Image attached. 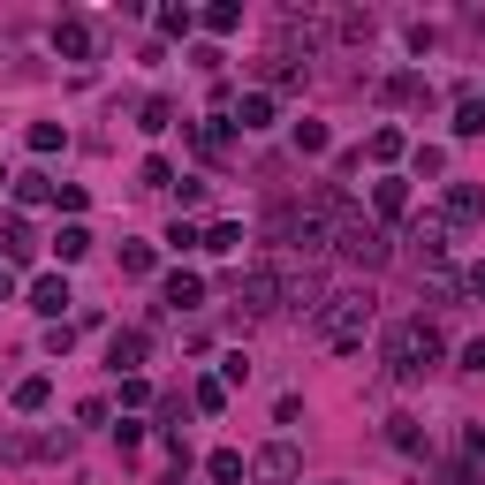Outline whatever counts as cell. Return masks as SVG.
<instances>
[{
  "label": "cell",
  "mask_w": 485,
  "mask_h": 485,
  "mask_svg": "<svg viewBox=\"0 0 485 485\" xmlns=\"http://www.w3.org/2000/svg\"><path fill=\"white\" fill-rule=\"evenodd\" d=\"M0 250H8V258L24 266L31 250H38V243H31V228H24V220H0Z\"/></svg>",
  "instance_id": "9a60e30c"
},
{
  "label": "cell",
  "mask_w": 485,
  "mask_h": 485,
  "mask_svg": "<svg viewBox=\"0 0 485 485\" xmlns=\"http://www.w3.org/2000/svg\"><path fill=\"white\" fill-rule=\"evenodd\" d=\"M228 403V379H198V410H220Z\"/></svg>",
  "instance_id": "83f0119b"
},
{
  "label": "cell",
  "mask_w": 485,
  "mask_h": 485,
  "mask_svg": "<svg viewBox=\"0 0 485 485\" xmlns=\"http://www.w3.org/2000/svg\"><path fill=\"white\" fill-rule=\"evenodd\" d=\"M281 296H288V281H281L273 266H258V273H243V281H236V304L250 311V319H266V311H281Z\"/></svg>",
  "instance_id": "277c9868"
},
{
  "label": "cell",
  "mask_w": 485,
  "mask_h": 485,
  "mask_svg": "<svg viewBox=\"0 0 485 485\" xmlns=\"http://www.w3.org/2000/svg\"><path fill=\"white\" fill-rule=\"evenodd\" d=\"M470 296H485V266H470Z\"/></svg>",
  "instance_id": "d6a6232c"
},
{
  "label": "cell",
  "mask_w": 485,
  "mask_h": 485,
  "mask_svg": "<svg viewBox=\"0 0 485 485\" xmlns=\"http://www.w3.org/2000/svg\"><path fill=\"white\" fill-rule=\"evenodd\" d=\"M410 243L425 250V258H440V250H448V220H440V213H417V220H410Z\"/></svg>",
  "instance_id": "9c48e42d"
},
{
  "label": "cell",
  "mask_w": 485,
  "mask_h": 485,
  "mask_svg": "<svg viewBox=\"0 0 485 485\" xmlns=\"http://www.w3.org/2000/svg\"><path fill=\"white\" fill-rule=\"evenodd\" d=\"M334 250H342V258H356L364 273H379V266H387V236H379V228H372L364 213H349V220H342V236H334Z\"/></svg>",
  "instance_id": "3957f363"
},
{
  "label": "cell",
  "mask_w": 485,
  "mask_h": 485,
  "mask_svg": "<svg viewBox=\"0 0 485 485\" xmlns=\"http://www.w3.org/2000/svg\"><path fill=\"white\" fill-rule=\"evenodd\" d=\"M440 485H478V462H470V455H455V462H440Z\"/></svg>",
  "instance_id": "7402d4cb"
},
{
  "label": "cell",
  "mask_w": 485,
  "mask_h": 485,
  "mask_svg": "<svg viewBox=\"0 0 485 485\" xmlns=\"http://www.w3.org/2000/svg\"><path fill=\"white\" fill-rule=\"evenodd\" d=\"M46 394H53V387H46V372H38V379L15 387V410H46Z\"/></svg>",
  "instance_id": "44dd1931"
},
{
  "label": "cell",
  "mask_w": 485,
  "mask_h": 485,
  "mask_svg": "<svg viewBox=\"0 0 485 485\" xmlns=\"http://www.w3.org/2000/svg\"><path fill=\"white\" fill-rule=\"evenodd\" d=\"M8 296H15V281H8V273H0V304H8Z\"/></svg>",
  "instance_id": "836d02e7"
},
{
  "label": "cell",
  "mask_w": 485,
  "mask_h": 485,
  "mask_svg": "<svg viewBox=\"0 0 485 485\" xmlns=\"http://www.w3.org/2000/svg\"><path fill=\"white\" fill-rule=\"evenodd\" d=\"M440 356H448V342H440V326H432V319H403V326H387V372H394V379H425Z\"/></svg>",
  "instance_id": "7a4b0ae2"
},
{
  "label": "cell",
  "mask_w": 485,
  "mask_h": 485,
  "mask_svg": "<svg viewBox=\"0 0 485 485\" xmlns=\"http://www.w3.org/2000/svg\"><path fill=\"white\" fill-rule=\"evenodd\" d=\"M296 152H326V130H319V121H296Z\"/></svg>",
  "instance_id": "f1b7e54d"
},
{
  "label": "cell",
  "mask_w": 485,
  "mask_h": 485,
  "mask_svg": "<svg viewBox=\"0 0 485 485\" xmlns=\"http://www.w3.org/2000/svg\"><path fill=\"white\" fill-rule=\"evenodd\" d=\"M144 356H152V334H144V326H121L114 342H107V364H114V372H137Z\"/></svg>",
  "instance_id": "8992f818"
},
{
  "label": "cell",
  "mask_w": 485,
  "mask_h": 485,
  "mask_svg": "<svg viewBox=\"0 0 485 485\" xmlns=\"http://www.w3.org/2000/svg\"><path fill=\"white\" fill-rule=\"evenodd\" d=\"M485 130V99H462L455 107V137H478Z\"/></svg>",
  "instance_id": "ffe728a7"
},
{
  "label": "cell",
  "mask_w": 485,
  "mask_h": 485,
  "mask_svg": "<svg viewBox=\"0 0 485 485\" xmlns=\"http://www.w3.org/2000/svg\"><path fill=\"white\" fill-rule=\"evenodd\" d=\"M228 121H236V130H273V99H266V92H250V99H243V107L228 114Z\"/></svg>",
  "instance_id": "7c38bea8"
},
{
  "label": "cell",
  "mask_w": 485,
  "mask_h": 485,
  "mask_svg": "<svg viewBox=\"0 0 485 485\" xmlns=\"http://www.w3.org/2000/svg\"><path fill=\"white\" fill-rule=\"evenodd\" d=\"M121 273L144 281V273H152V243H121Z\"/></svg>",
  "instance_id": "d6986e66"
},
{
  "label": "cell",
  "mask_w": 485,
  "mask_h": 485,
  "mask_svg": "<svg viewBox=\"0 0 485 485\" xmlns=\"http://www.w3.org/2000/svg\"><path fill=\"white\" fill-rule=\"evenodd\" d=\"M372 160H403V130H372Z\"/></svg>",
  "instance_id": "d4e9b609"
},
{
  "label": "cell",
  "mask_w": 485,
  "mask_h": 485,
  "mask_svg": "<svg viewBox=\"0 0 485 485\" xmlns=\"http://www.w3.org/2000/svg\"><path fill=\"white\" fill-rule=\"evenodd\" d=\"M69 304H76V296H69V281H61V273H46V281H31V311H46V319H61Z\"/></svg>",
  "instance_id": "52a82bcc"
},
{
  "label": "cell",
  "mask_w": 485,
  "mask_h": 485,
  "mask_svg": "<svg viewBox=\"0 0 485 485\" xmlns=\"http://www.w3.org/2000/svg\"><path fill=\"white\" fill-rule=\"evenodd\" d=\"M372 198H379V213H387V220H403V213H410V182H403V175H387Z\"/></svg>",
  "instance_id": "4fadbf2b"
},
{
  "label": "cell",
  "mask_w": 485,
  "mask_h": 485,
  "mask_svg": "<svg viewBox=\"0 0 485 485\" xmlns=\"http://www.w3.org/2000/svg\"><path fill=\"white\" fill-rule=\"evenodd\" d=\"M364 326H372V288H326L319 311H311V334H319L326 349H364Z\"/></svg>",
  "instance_id": "6da1fadb"
},
{
  "label": "cell",
  "mask_w": 485,
  "mask_h": 485,
  "mask_svg": "<svg viewBox=\"0 0 485 485\" xmlns=\"http://www.w3.org/2000/svg\"><path fill=\"white\" fill-rule=\"evenodd\" d=\"M15 198H24V205H46L53 182H46V175H24V182H15Z\"/></svg>",
  "instance_id": "484cf974"
},
{
  "label": "cell",
  "mask_w": 485,
  "mask_h": 485,
  "mask_svg": "<svg viewBox=\"0 0 485 485\" xmlns=\"http://www.w3.org/2000/svg\"><path fill=\"white\" fill-rule=\"evenodd\" d=\"M205 250H220V258H228V250H243V228H236V220H220L213 236H205Z\"/></svg>",
  "instance_id": "603a6c76"
},
{
  "label": "cell",
  "mask_w": 485,
  "mask_h": 485,
  "mask_svg": "<svg viewBox=\"0 0 485 485\" xmlns=\"http://www.w3.org/2000/svg\"><path fill=\"white\" fill-rule=\"evenodd\" d=\"M53 46L69 53V61H83V53H92V24H76V15H69V24L53 31Z\"/></svg>",
  "instance_id": "5bb4252c"
},
{
  "label": "cell",
  "mask_w": 485,
  "mask_h": 485,
  "mask_svg": "<svg viewBox=\"0 0 485 485\" xmlns=\"http://www.w3.org/2000/svg\"><path fill=\"white\" fill-rule=\"evenodd\" d=\"M213 478H220V485H243V478H250V462H243L236 448H220V455H213Z\"/></svg>",
  "instance_id": "ac0fdd59"
},
{
  "label": "cell",
  "mask_w": 485,
  "mask_h": 485,
  "mask_svg": "<svg viewBox=\"0 0 485 485\" xmlns=\"http://www.w3.org/2000/svg\"><path fill=\"white\" fill-rule=\"evenodd\" d=\"M167 121H175V107H167V99H144V121H137V130H152V137H160Z\"/></svg>",
  "instance_id": "cb8c5ba5"
},
{
  "label": "cell",
  "mask_w": 485,
  "mask_h": 485,
  "mask_svg": "<svg viewBox=\"0 0 485 485\" xmlns=\"http://www.w3.org/2000/svg\"><path fill=\"white\" fill-rule=\"evenodd\" d=\"M167 243H175V250H205V236H198L189 220H175V228H167Z\"/></svg>",
  "instance_id": "4dcf8cb0"
},
{
  "label": "cell",
  "mask_w": 485,
  "mask_h": 485,
  "mask_svg": "<svg viewBox=\"0 0 485 485\" xmlns=\"http://www.w3.org/2000/svg\"><path fill=\"white\" fill-rule=\"evenodd\" d=\"M462 364H470V372H485V334H478L470 349H462Z\"/></svg>",
  "instance_id": "1f68e13d"
},
{
  "label": "cell",
  "mask_w": 485,
  "mask_h": 485,
  "mask_svg": "<svg viewBox=\"0 0 485 485\" xmlns=\"http://www.w3.org/2000/svg\"><path fill=\"white\" fill-rule=\"evenodd\" d=\"M160 296L175 304V311H198V304H205V281H198V273H167V288H160Z\"/></svg>",
  "instance_id": "30bf717a"
},
{
  "label": "cell",
  "mask_w": 485,
  "mask_h": 485,
  "mask_svg": "<svg viewBox=\"0 0 485 485\" xmlns=\"http://www.w3.org/2000/svg\"><path fill=\"white\" fill-rule=\"evenodd\" d=\"M228 130H236V121H220V114H213V121H198V130H189V144H198L205 160H228Z\"/></svg>",
  "instance_id": "8fae6325"
},
{
  "label": "cell",
  "mask_w": 485,
  "mask_h": 485,
  "mask_svg": "<svg viewBox=\"0 0 485 485\" xmlns=\"http://www.w3.org/2000/svg\"><path fill=\"white\" fill-rule=\"evenodd\" d=\"M144 189H175V167H167V160H144Z\"/></svg>",
  "instance_id": "f546056e"
},
{
  "label": "cell",
  "mask_w": 485,
  "mask_h": 485,
  "mask_svg": "<svg viewBox=\"0 0 485 485\" xmlns=\"http://www.w3.org/2000/svg\"><path fill=\"white\" fill-rule=\"evenodd\" d=\"M478 213H485V189L478 182H455L448 205H440V220H478Z\"/></svg>",
  "instance_id": "ba28073f"
},
{
  "label": "cell",
  "mask_w": 485,
  "mask_h": 485,
  "mask_svg": "<svg viewBox=\"0 0 485 485\" xmlns=\"http://www.w3.org/2000/svg\"><path fill=\"white\" fill-rule=\"evenodd\" d=\"M387 440H394L403 455H417V448H425V432H417V417H387Z\"/></svg>",
  "instance_id": "e0dca14e"
},
{
  "label": "cell",
  "mask_w": 485,
  "mask_h": 485,
  "mask_svg": "<svg viewBox=\"0 0 485 485\" xmlns=\"http://www.w3.org/2000/svg\"><path fill=\"white\" fill-rule=\"evenodd\" d=\"M205 24H213V31H236V24H243V8H236V0H220V8H205Z\"/></svg>",
  "instance_id": "4316f807"
},
{
  "label": "cell",
  "mask_w": 485,
  "mask_h": 485,
  "mask_svg": "<svg viewBox=\"0 0 485 485\" xmlns=\"http://www.w3.org/2000/svg\"><path fill=\"white\" fill-rule=\"evenodd\" d=\"M53 250H61V266H69V258H83V250H92V228H83V220H69V228L53 236Z\"/></svg>",
  "instance_id": "2e32d148"
},
{
  "label": "cell",
  "mask_w": 485,
  "mask_h": 485,
  "mask_svg": "<svg viewBox=\"0 0 485 485\" xmlns=\"http://www.w3.org/2000/svg\"><path fill=\"white\" fill-rule=\"evenodd\" d=\"M296 470H304V462H296V448H288V440H273V448L250 455V478H266V485H288Z\"/></svg>",
  "instance_id": "5b68a950"
}]
</instances>
